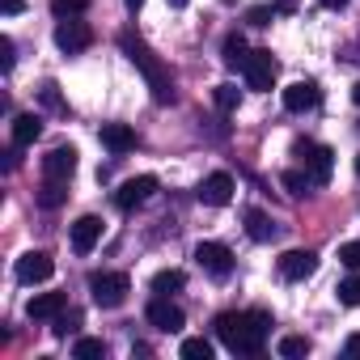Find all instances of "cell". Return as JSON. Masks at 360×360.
Returning a JSON list of instances; mask_svg holds the SVG:
<instances>
[{
  "label": "cell",
  "mask_w": 360,
  "mask_h": 360,
  "mask_svg": "<svg viewBox=\"0 0 360 360\" xmlns=\"http://www.w3.org/2000/svg\"><path fill=\"white\" fill-rule=\"evenodd\" d=\"M217 339L233 352V356H259L263 343H267V330H271V314L263 309H246V314H221L217 322Z\"/></svg>",
  "instance_id": "1"
},
{
  "label": "cell",
  "mask_w": 360,
  "mask_h": 360,
  "mask_svg": "<svg viewBox=\"0 0 360 360\" xmlns=\"http://www.w3.org/2000/svg\"><path fill=\"white\" fill-rule=\"evenodd\" d=\"M119 51L140 68V77L148 81V89H153V102L157 106H169L174 102V77H169V68H165V60L140 39V34H131V30H123L119 34Z\"/></svg>",
  "instance_id": "2"
},
{
  "label": "cell",
  "mask_w": 360,
  "mask_h": 360,
  "mask_svg": "<svg viewBox=\"0 0 360 360\" xmlns=\"http://www.w3.org/2000/svg\"><path fill=\"white\" fill-rule=\"evenodd\" d=\"M127 292H131V284H127L123 271H94V276H89V297H94V305H102V309H119V305L127 301Z\"/></svg>",
  "instance_id": "3"
},
{
  "label": "cell",
  "mask_w": 360,
  "mask_h": 360,
  "mask_svg": "<svg viewBox=\"0 0 360 360\" xmlns=\"http://www.w3.org/2000/svg\"><path fill=\"white\" fill-rule=\"evenodd\" d=\"M292 153L301 157V165H305V174H309V183H314V187H326V183H330V174H335V153H330L326 144L297 140Z\"/></svg>",
  "instance_id": "4"
},
{
  "label": "cell",
  "mask_w": 360,
  "mask_h": 360,
  "mask_svg": "<svg viewBox=\"0 0 360 360\" xmlns=\"http://www.w3.org/2000/svg\"><path fill=\"white\" fill-rule=\"evenodd\" d=\"M144 318H148V326H157V330H165V335H178V330L187 326V314L178 309L169 297H153L148 309H144Z\"/></svg>",
  "instance_id": "5"
},
{
  "label": "cell",
  "mask_w": 360,
  "mask_h": 360,
  "mask_svg": "<svg viewBox=\"0 0 360 360\" xmlns=\"http://www.w3.org/2000/svg\"><path fill=\"white\" fill-rule=\"evenodd\" d=\"M195 263H200L208 276L225 280V276L233 271V250H229L225 242H200V246H195Z\"/></svg>",
  "instance_id": "6"
},
{
  "label": "cell",
  "mask_w": 360,
  "mask_h": 360,
  "mask_svg": "<svg viewBox=\"0 0 360 360\" xmlns=\"http://www.w3.org/2000/svg\"><path fill=\"white\" fill-rule=\"evenodd\" d=\"M233 174H225V169H217V174H208L204 183H200V204H208V208H225L229 200H233Z\"/></svg>",
  "instance_id": "7"
},
{
  "label": "cell",
  "mask_w": 360,
  "mask_h": 360,
  "mask_svg": "<svg viewBox=\"0 0 360 360\" xmlns=\"http://www.w3.org/2000/svg\"><path fill=\"white\" fill-rule=\"evenodd\" d=\"M242 77H246V85H250V89L267 94V89L276 85V60H271V51H250V60H246Z\"/></svg>",
  "instance_id": "8"
},
{
  "label": "cell",
  "mask_w": 360,
  "mask_h": 360,
  "mask_svg": "<svg viewBox=\"0 0 360 360\" xmlns=\"http://www.w3.org/2000/svg\"><path fill=\"white\" fill-rule=\"evenodd\" d=\"M13 276H18L22 284H43V280H51V276H56V263H51V255H47V250H30V255H22V259H18Z\"/></svg>",
  "instance_id": "9"
},
{
  "label": "cell",
  "mask_w": 360,
  "mask_h": 360,
  "mask_svg": "<svg viewBox=\"0 0 360 360\" xmlns=\"http://www.w3.org/2000/svg\"><path fill=\"white\" fill-rule=\"evenodd\" d=\"M89 43H94V30H89L85 22L68 18V22H60V26H56V47H60L64 56H77V51H85Z\"/></svg>",
  "instance_id": "10"
},
{
  "label": "cell",
  "mask_w": 360,
  "mask_h": 360,
  "mask_svg": "<svg viewBox=\"0 0 360 360\" xmlns=\"http://www.w3.org/2000/svg\"><path fill=\"white\" fill-rule=\"evenodd\" d=\"M153 191H157V178H153V174H140V178H127V183L115 191V204H119L123 212H131V208H140Z\"/></svg>",
  "instance_id": "11"
},
{
  "label": "cell",
  "mask_w": 360,
  "mask_h": 360,
  "mask_svg": "<svg viewBox=\"0 0 360 360\" xmlns=\"http://www.w3.org/2000/svg\"><path fill=\"white\" fill-rule=\"evenodd\" d=\"M322 102V89H318V81H292L288 89H284V110H292V115H301V110H314Z\"/></svg>",
  "instance_id": "12"
},
{
  "label": "cell",
  "mask_w": 360,
  "mask_h": 360,
  "mask_svg": "<svg viewBox=\"0 0 360 360\" xmlns=\"http://www.w3.org/2000/svg\"><path fill=\"white\" fill-rule=\"evenodd\" d=\"M72 169H77V148H72V144H56V148L43 157V174H47V178H64V183H68Z\"/></svg>",
  "instance_id": "13"
},
{
  "label": "cell",
  "mask_w": 360,
  "mask_h": 360,
  "mask_svg": "<svg viewBox=\"0 0 360 360\" xmlns=\"http://www.w3.org/2000/svg\"><path fill=\"white\" fill-rule=\"evenodd\" d=\"M314 271H318V255L314 250H288V255H280V276L284 280H305Z\"/></svg>",
  "instance_id": "14"
},
{
  "label": "cell",
  "mask_w": 360,
  "mask_h": 360,
  "mask_svg": "<svg viewBox=\"0 0 360 360\" xmlns=\"http://www.w3.org/2000/svg\"><path fill=\"white\" fill-rule=\"evenodd\" d=\"M98 140H102L115 157H123V153H131V148H136V131H131L127 123H102Z\"/></svg>",
  "instance_id": "15"
},
{
  "label": "cell",
  "mask_w": 360,
  "mask_h": 360,
  "mask_svg": "<svg viewBox=\"0 0 360 360\" xmlns=\"http://www.w3.org/2000/svg\"><path fill=\"white\" fill-rule=\"evenodd\" d=\"M98 242H102V217H81L72 225V250L77 255H89Z\"/></svg>",
  "instance_id": "16"
},
{
  "label": "cell",
  "mask_w": 360,
  "mask_h": 360,
  "mask_svg": "<svg viewBox=\"0 0 360 360\" xmlns=\"http://www.w3.org/2000/svg\"><path fill=\"white\" fill-rule=\"evenodd\" d=\"M68 309V297L64 292H39L30 305H26V314L34 318V322H43V318H60Z\"/></svg>",
  "instance_id": "17"
},
{
  "label": "cell",
  "mask_w": 360,
  "mask_h": 360,
  "mask_svg": "<svg viewBox=\"0 0 360 360\" xmlns=\"http://www.w3.org/2000/svg\"><path fill=\"white\" fill-rule=\"evenodd\" d=\"M221 60H225V68H233V72H242L246 68V60H250V47H246V39L233 30V34H225V43H221Z\"/></svg>",
  "instance_id": "18"
},
{
  "label": "cell",
  "mask_w": 360,
  "mask_h": 360,
  "mask_svg": "<svg viewBox=\"0 0 360 360\" xmlns=\"http://www.w3.org/2000/svg\"><path fill=\"white\" fill-rule=\"evenodd\" d=\"M39 136H43V119H39L34 110H22V115L13 119V144L26 148V144H34Z\"/></svg>",
  "instance_id": "19"
},
{
  "label": "cell",
  "mask_w": 360,
  "mask_h": 360,
  "mask_svg": "<svg viewBox=\"0 0 360 360\" xmlns=\"http://www.w3.org/2000/svg\"><path fill=\"white\" fill-rule=\"evenodd\" d=\"M246 233H250V242H271L280 229H276V221H271L267 212L250 208V212H246Z\"/></svg>",
  "instance_id": "20"
},
{
  "label": "cell",
  "mask_w": 360,
  "mask_h": 360,
  "mask_svg": "<svg viewBox=\"0 0 360 360\" xmlns=\"http://www.w3.org/2000/svg\"><path fill=\"white\" fill-rule=\"evenodd\" d=\"M183 288H187V276L178 271V267L153 276V292H157V297H174V292H183Z\"/></svg>",
  "instance_id": "21"
},
{
  "label": "cell",
  "mask_w": 360,
  "mask_h": 360,
  "mask_svg": "<svg viewBox=\"0 0 360 360\" xmlns=\"http://www.w3.org/2000/svg\"><path fill=\"white\" fill-rule=\"evenodd\" d=\"M64 200H68V183H64V178H47V183H43V191H39V208L56 212Z\"/></svg>",
  "instance_id": "22"
},
{
  "label": "cell",
  "mask_w": 360,
  "mask_h": 360,
  "mask_svg": "<svg viewBox=\"0 0 360 360\" xmlns=\"http://www.w3.org/2000/svg\"><path fill=\"white\" fill-rule=\"evenodd\" d=\"M183 360H212V339H204V335H191V339H183Z\"/></svg>",
  "instance_id": "23"
},
{
  "label": "cell",
  "mask_w": 360,
  "mask_h": 360,
  "mask_svg": "<svg viewBox=\"0 0 360 360\" xmlns=\"http://www.w3.org/2000/svg\"><path fill=\"white\" fill-rule=\"evenodd\" d=\"M276 352H280L284 360H301V356H309V339H305V335H284V339L276 343Z\"/></svg>",
  "instance_id": "24"
},
{
  "label": "cell",
  "mask_w": 360,
  "mask_h": 360,
  "mask_svg": "<svg viewBox=\"0 0 360 360\" xmlns=\"http://www.w3.org/2000/svg\"><path fill=\"white\" fill-rule=\"evenodd\" d=\"M72 356H77V360H98V356H106V343L94 339V335H81V339L72 343Z\"/></svg>",
  "instance_id": "25"
},
{
  "label": "cell",
  "mask_w": 360,
  "mask_h": 360,
  "mask_svg": "<svg viewBox=\"0 0 360 360\" xmlns=\"http://www.w3.org/2000/svg\"><path fill=\"white\" fill-rule=\"evenodd\" d=\"M212 102H217V110H221V115H233V110H238V102H242V94H238L233 85H217V89H212Z\"/></svg>",
  "instance_id": "26"
},
{
  "label": "cell",
  "mask_w": 360,
  "mask_h": 360,
  "mask_svg": "<svg viewBox=\"0 0 360 360\" xmlns=\"http://www.w3.org/2000/svg\"><path fill=\"white\" fill-rule=\"evenodd\" d=\"M89 9V0H51V13L60 18V22H68V18H81Z\"/></svg>",
  "instance_id": "27"
},
{
  "label": "cell",
  "mask_w": 360,
  "mask_h": 360,
  "mask_svg": "<svg viewBox=\"0 0 360 360\" xmlns=\"http://www.w3.org/2000/svg\"><path fill=\"white\" fill-rule=\"evenodd\" d=\"M280 183H284L288 195H305V191H309V174H301V169H284V174H280Z\"/></svg>",
  "instance_id": "28"
},
{
  "label": "cell",
  "mask_w": 360,
  "mask_h": 360,
  "mask_svg": "<svg viewBox=\"0 0 360 360\" xmlns=\"http://www.w3.org/2000/svg\"><path fill=\"white\" fill-rule=\"evenodd\" d=\"M77 326H81V309H64V314L56 318V326H51V330H56V339H68Z\"/></svg>",
  "instance_id": "29"
},
{
  "label": "cell",
  "mask_w": 360,
  "mask_h": 360,
  "mask_svg": "<svg viewBox=\"0 0 360 360\" xmlns=\"http://www.w3.org/2000/svg\"><path fill=\"white\" fill-rule=\"evenodd\" d=\"M339 305H347V309H352V305H360V271H356V276H347V280L339 284Z\"/></svg>",
  "instance_id": "30"
},
{
  "label": "cell",
  "mask_w": 360,
  "mask_h": 360,
  "mask_svg": "<svg viewBox=\"0 0 360 360\" xmlns=\"http://www.w3.org/2000/svg\"><path fill=\"white\" fill-rule=\"evenodd\" d=\"M339 263L352 267V271H360V242H343L339 246Z\"/></svg>",
  "instance_id": "31"
},
{
  "label": "cell",
  "mask_w": 360,
  "mask_h": 360,
  "mask_svg": "<svg viewBox=\"0 0 360 360\" xmlns=\"http://www.w3.org/2000/svg\"><path fill=\"white\" fill-rule=\"evenodd\" d=\"M271 18H276V5H255V9L246 13V22H250V26H267Z\"/></svg>",
  "instance_id": "32"
},
{
  "label": "cell",
  "mask_w": 360,
  "mask_h": 360,
  "mask_svg": "<svg viewBox=\"0 0 360 360\" xmlns=\"http://www.w3.org/2000/svg\"><path fill=\"white\" fill-rule=\"evenodd\" d=\"M13 60H18V56H13V39L5 34V39H0V68L13 72Z\"/></svg>",
  "instance_id": "33"
},
{
  "label": "cell",
  "mask_w": 360,
  "mask_h": 360,
  "mask_svg": "<svg viewBox=\"0 0 360 360\" xmlns=\"http://www.w3.org/2000/svg\"><path fill=\"white\" fill-rule=\"evenodd\" d=\"M39 94H43V102H47V106H51V110H68V106H64V102H60V89H56V85H51V81H47V85H43V89H39Z\"/></svg>",
  "instance_id": "34"
},
{
  "label": "cell",
  "mask_w": 360,
  "mask_h": 360,
  "mask_svg": "<svg viewBox=\"0 0 360 360\" xmlns=\"http://www.w3.org/2000/svg\"><path fill=\"white\" fill-rule=\"evenodd\" d=\"M26 9V0H0V13H5V18H18Z\"/></svg>",
  "instance_id": "35"
},
{
  "label": "cell",
  "mask_w": 360,
  "mask_h": 360,
  "mask_svg": "<svg viewBox=\"0 0 360 360\" xmlns=\"http://www.w3.org/2000/svg\"><path fill=\"white\" fill-rule=\"evenodd\" d=\"M343 356L360 360V335H347V343H343Z\"/></svg>",
  "instance_id": "36"
},
{
  "label": "cell",
  "mask_w": 360,
  "mask_h": 360,
  "mask_svg": "<svg viewBox=\"0 0 360 360\" xmlns=\"http://www.w3.org/2000/svg\"><path fill=\"white\" fill-rule=\"evenodd\" d=\"M271 5H276V13H297L301 0H271Z\"/></svg>",
  "instance_id": "37"
},
{
  "label": "cell",
  "mask_w": 360,
  "mask_h": 360,
  "mask_svg": "<svg viewBox=\"0 0 360 360\" xmlns=\"http://www.w3.org/2000/svg\"><path fill=\"white\" fill-rule=\"evenodd\" d=\"M347 0H322V9H343Z\"/></svg>",
  "instance_id": "38"
},
{
  "label": "cell",
  "mask_w": 360,
  "mask_h": 360,
  "mask_svg": "<svg viewBox=\"0 0 360 360\" xmlns=\"http://www.w3.org/2000/svg\"><path fill=\"white\" fill-rule=\"evenodd\" d=\"M352 102H356V106H360V81H356V85H352Z\"/></svg>",
  "instance_id": "39"
},
{
  "label": "cell",
  "mask_w": 360,
  "mask_h": 360,
  "mask_svg": "<svg viewBox=\"0 0 360 360\" xmlns=\"http://www.w3.org/2000/svg\"><path fill=\"white\" fill-rule=\"evenodd\" d=\"M169 9H187V0H169Z\"/></svg>",
  "instance_id": "40"
},
{
  "label": "cell",
  "mask_w": 360,
  "mask_h": 360,
  "mask_svg": "<svg viewBox=\"0 0 360 360\" xmlns=\"http://www.w3.org/2000/svg\"><path fill=\"white\" fill-rule=\"evenodd\" d=\"M140 5H144V0H127V9H140Z\"/></svg>",
  "instance_id": "41"
},
{
  "label": "cell",
  "mask_w": 360,
  "mask_h": 360,
  "mask_svg": "<svg viewBox=\"0 0 360 360\" xmlns=\"http://www.w3.org/2000/svg\"><path fill=\"white\" fill-rule=\"evenodd\" d=\"M356 174H360V153H356Z\"/></svg>",
  "instance_id": "42"
}]
</instances>
